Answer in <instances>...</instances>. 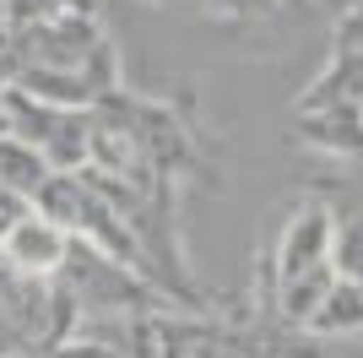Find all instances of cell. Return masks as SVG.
I'll use <instances>...</instances> for the list:
<instances>
[{
    "label": "cell",
    "mask_w": 363,
    "mask_h": 358,
    "mask_svg": "<svg viewBox=\"0 0 363 358\" xmlns=\"http://www.w3.org/2000/svg\"><path fill=\"white\" fill-rule=\"evenodd\" d=\"M49 158H38V152L22 141V136H0V185L11 195H38L49 185Z\"/></svg>",
    "instance_id": "cell-5"
},
{
    "label": "cell",
    "mask_w": 363,
    "mask_h": 358,
    "mask_svg": "<svg viewBox=\"0 0 363 358\" xmlns=\"http://www.w3.org/2000/svg\"><path fill=\"white\" fill-rule=\"evenodd\" d=\"M298 136L325 158H363V109H309L298 114Z\"/></svg>",
    "instance_id": "cell-3"
},
{
    "label": "cell",
    "mask_w": 363,
    "mask_h": 358,
    "mask_svg": "<svg viewBox=\"0 0 363 358\" xmlns=\"http://www.w3.org/2000/svg\"><path fill=\"white\" fill-rule=\"evenodd\" d=\"M255 0H206V11H223V16H244Z\"/></svg>",
    "instance_id": "cell-7"
},
{
    "label": "cell",
    "mask_w": 363,
    "mask_h": 358,
    "mask_svg": "<svg viewBox=\"0 0 363 358\" xmlns=\"http://www.w3.org/2000/svg\"><path fill=\"white\" fill-rule=\"evenodd\" d=\"M277 293H282V315L293 326L309 320V310L320 304V293L342 277L336 266V217L320 201H303L288 217L282 239H277Z\"/></svg>",
    "instance_id": "cell-1"
},
{
    "label": "cell",
    "mask_w": 363,
    "mask_h": 358,
    "mask_svg": "<svg viewBox=\"0 0 363 358\" xmlns=\"http://www.w3.org/2000/svg\"><path fill=\"white\" fill-rule=\"evenodd\" d=\"M0 255L22 277H55L65 266V255H71V234L55 217H44V212H22L0 234Z\"/></svg>",
    "instance_id": "cell-2"
},
{
    "label": "cell",
    "mask_w": 363,
    "mask_h": 358,
    "mask_svg": "<svg viewBox=\"0 0 363 358\" xmlns=\"http://www.w3.org/2000/svg\"><path fill=\"white\" fill-rule=\"evenodd\" d=\"M303 331H315V337H352V331H363V277L342 271V277L320 293V304L309 310Z\"/></svg>",
    "instance_id": "cell-4"
},
{
    "label": "cell",
    "mask_w": 363,
    "mask_h": 358,
    "mask_svg": "<svg viewBox=\"0 0 363 358\" xmlns=\"http://www.w3.org/2000/svg\"><path fill=\"white\" fill-rule=\"evenodd\" d=\"M336 49H352V55H363V6H358V11H347V16H342Z\"/></svg>",
    "instance_id": "cell-6"
}]
</instances>
